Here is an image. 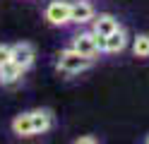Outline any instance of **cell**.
<instances>
[{
	"label": "cell",
	"mask_w": 149,
	"mask_h": 144,
	"mask_svg": "<svg viewBox=\"0 0 149 144\" xmlns=\"http://www.w3.org/2000/svg\"><path fill=\"white\" fill-rule=\"evenodd\" d=\"M96 60H91V58H84L82 53H77L74 48H63V51L55 53V70H58L60 74H68V77H74V74H82V72H87L91 70V65H94Z\"/></svg>",
	"instance_id": "cell-1"
},
{
	"label": "cell",
	"mask_w": 149,
	"mask_h": 144,
	"mask_svg": "<svg viewBox=\"0 0 149 144\" xmlns=\"http://www.w3.org/2000/svg\"><path fill=\"white\" fill-rule=\"evenodd\" d=\"M70 48H74L84 58L99 60V55H104V36H96L91 29H84V31H77L70 38Z\"/></svg>",
	"instance_id": "cell-2"
},
{
	"label": "cell",
	"mask_w": 149,
	"mask_h": 144,
	"mask_svg": "<svg viewBox=\"0 0 149 144\" xmlns=\"http://www.w3.org/2000/svg\"><path fill=\"white\" fill-rule=\"evenodd\" d=\"M70 7L72 0H48L43 7V19L55 29H63L70 24Z\"/></svg>",
	"instance_id": "cell-3"
},
{
	"label": "cell",
	"mask_w": 149,
	"mask_h": 144,
	"mask_svg": "<svg viewBox=\"0 0 149 144\" xmlns=\"http://www.w3.org/2000/svg\"><path fill=\"white\" fill-rule=\"evenodd\" d=\"M94 15H96V7L91 5L89 0H72L70 24H74V26H87V24H91Z\"/></svg>",
	"instance_id": "cell-4"
},
{
	"label": "cell",
	"mask_w": 149,
	"mask_h": 144,
	"mask_svg": "<svg viewBox=\"0 0 149 144\" xmlns=\"http://www.w3.org/2000/svg\"><path fill=\"white\" fill-rule=\"evenodd\" d=\"M127 43H130V36L123 29V24H120L116 31H111L108 36H104V55H118V53H123L127 48Z\"/></svg>",
	"instance_id": "cell-5"
},
{
	"label": "cell",
	"mask_w": 149,
	"mask_h": 144,
	"mask_svg": "<svg viewBox=\"0 0 149 144\" xmlns=\"http://www.w3.org/2000/svg\"><path fill=\"white\" fill-rule=\"evenodd\" d=\"M12 60L22 67V70H31V65L36 63V48L29 41H19L12 46Z\"/></svg>",
	"instance_id": "cell-6"
},
{
	"label": "cell",
	"mask_w": 149,
	"mask_h": 144,
	"mask_svg": "<svg viewBox=\"0 0 149 144\" xmlns=\"http://www.w3.org/2000/svg\"><path fill=\"white\" fill-rule=\"evenodd\" d=\"M118 26H120V19L116 15H111V12H96L94 19H91V24H89V29L96 36H108L111 31H116Z\"/></svg>",
	"instance_id": "cell-7"
},
{
	"label": "cell",
	"mask_w": 149,
	"mask_h": 144,
	"mask_svg": "<svg viewBox=\"0 0 149 144\" xmlns=\"http://www.w3.org/2000/svg\"><path fill=\"white\" fill-rule=\"evenodd\" d=\"M53 111L51 108H34L31 111V130H34V137L39 134H48L53 130Z\"/></svg>",
	"instance_id": "cell-8"
},
{
	"label": "cell",
	"mask_w": 149,
	"mask_h": 144,
	"mask_svg": "<svg viewBox=\"0 0 149 144\" xmlns=\"http://www.w3.org/2000/svg\"><path fill=\"white\" fill-rule=\"evenodd\" d=\"M24 70L15 60H7L0 65V86H15L17 82H22Z\"/></svg>",
	"instance_id": "cell-9"
},
{
	"label": "cell",
	"mask_w": 149,
	"mask_h": 144,
	"mask_svg": "<svg viewBox=\"0 0 149 144\" xmlns=\"http://www.w3.org/2000/svg\"><path fill=\"white\" fill-rule=\"evenodd\" d=\"M10 130L17 137H34V130H31V111H24L19 115H15L12 122H10Z\"/></svg>",
	"instance_id": "cell-10"
},
{
	"label": "cell",
	"mask_w": 149,
	"mask_h": 144,
	"mask_svg": "<svg viewBox=\"0 0 149 144\" xmlns=\"http://www.w3.org/2000/svg\"><path fill=\"white\" fill-rule=\"evenodd\" d=\"M132 55L139 58V60H147L149 58V34L142 31L132 38Z\"/></svg>",
	"instance_id": "cell-11"
},
{
	"label": "cell",
	"mask_w": 149,
	"mask_h": 144,
	"mask_svg": "<svg viewBox=\"0 0 149 144\" xmlns=\"http://www.w3.org/2000/svg\"><path fill=\"white\" fill-rule=\"evenodd\" d=\"M12 60V46L10 43H0V65Z\"/></svg>",
	"instance_id": "cell-12"
},
{
	"label": "cell",
	"mask_w": 149,
	"mask_h": 144,
	"mask_svg": "<svg viewBox=\"0 0 149 144\" xmlns=\"http://www.w3.org/2000/svg\"><path fill=\"white\" fill-rule=\"evenodd\" d=\"M74 144H99V137H91V134H82V137L74 139Z\"/></svg>",
	"instance_id": "cell-13"
},
{
	"label": "cell",
	"mask_w": 149,
	"mask_h": 144,
	"mask_svg": "<svg viewBox=\"0 0 149 144\" xmlns=\"http://www.w3.org/2000/svg\"><path fill=\"white\" fill-rule=\"evenodd\" d=\"M144 142H147V144H149V134H144Z\"/></svg>",
	"instance_id": "cell-14"
}]
</instances>
